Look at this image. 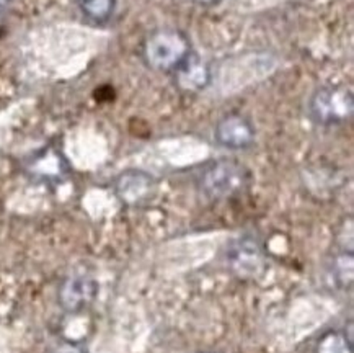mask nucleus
<instances>
[{
  "label": "nucleus",
  "instance_id": "obj_11",
  "mask_svg": "<svg viewBox=\"0 0 354 353\" xmlns=\"http://www.w3.org/2000/svg\"><path fill=\"white\" fill-rule=\"evenodd\" d=\"M315 353H353L351 338L343 330H328L317 342Z\"/></svg>",
  "mask_w": 354,
  "mask_h": 353
},
{
  "label": "nucleus",
  "instance_id": "obj_14",
  "mask_svg": "<svg viewBox=\"0 0 354 353\" xmlns=\"http://www.w3.org/2000/svg\"><path fill=\"white\" fill-rule=\"evenodd\" d=\"M10 2H12V0H0V10H2L3 7H7Z\"/></svg>",
  "mask_w": 354,
  "mask_h": 353
},
{
  "label": "nucleus",
  "instance_id": "obj_6",
  "mask_svg": "<svg viewBox=\"0 0 354 353\" xmlns=\"http://www.w3.org/2000/svg\"><path fill=\"white\" fill-rule=\"evenodd\" d=\"M230 269L239 278H255L263 269V251L255 239L243 237L227 252Z\"/></svg>",
  "mask_w": 354,
  "mask_h": 353
},
{
  "label": "nucleus",
  "instance_id": "obj_1",
  "mask_svg": "<svg viewBox=\"0 0 354 353\" xmlns=\"http://www.w3.org/2000/svg\"><path fill=\"white\" fill-rule=\"evenodd\" d=\"M196 183L207 200L221 201L247 192L252 183V174L237 161L219 159L203 167Z\"/></svg>",
  "mask_w": 354,
  "mask_h": 353
},
{
  "label": "nucleus",
  "instance_id": "obj_13",
  "mask_svg": "<svg viewBox=\"0 0 354 353\" xmlns=\"http://www.w3.org/2000/svg\"><path fill=\"white\" fill-rule=\"evenodd\" d=\"M193 2L198 3V6H201V7H214L221 2V0H193Z\"/></svg>",
  "mask_w": 354,
  "mask_h": 353
},
{
  "label": "nucleus",
  "instance_id": "obj_12",
  "mask_svg": "<svg viewBox=\"0 0 354 353\" xmlns=\"http://www.w3.org/2000/svg\"><path fill=\"white\" fill-rule=\"evenodd\" d=\"M51 353H88V350L79 342L64 341V342H59L57 345L53 348Z\"/></svg>",
  "mask_w": 354,
  "mask_h": 353
},
{
  "label": "nucleus",
  "instance_id": "obj_2",
  "mask_svg": "<svg viewBox=\"0 0 354 353\" xmlns=\"http://www.w3.org/2000/svg\"><path fill=\"white\" fill-rule=\"evenodd\" d=\"M144 59L152 69L174 74L193 54L192 42L180 30H157L147 36L144 48Z\"/></svg>",
  "mask_w": 354,
  "mask_h": 353
},
{
  "label": "nucleus",
  "instance_id": "obj_7",
  "mask_svg": "<svg viewBox=\"0 0 354 353\" xmlns=\"http://www.w3.org/2000/svg\"><path fill=\"white\" fill-rule=\"evenodd\" d=\"M115 193L124 205L136 206L147 200L156 187V180L144 170H126L115 180Z\"/></svg>",
  "mask_w": 354,
  "mask_h": 353
},
{
  "label": "nucleus",
  "instance_id": "obj_4",
  "mask_svg": "<svg viewBox=\"0 0 354 353\" xmlns=\"http://www.w3.org/2000/svg\"><path fill=\"white\" fill-rule=\"evenodd\" d=\"M98 289V282L90 275H69L62 280L57 289V302L67 314H79L93 305Z\"/></svg>",
  "mask_w": 354,
  "mask_h": 353
},
{
  "label": "nucleus",
  "instance_id": "obj_8",
  "mask_svg": "<svg viewBox=\"0 0 354 353\" xmlns=\"http://www.w3.org/2000/svg\"><path fill=\"white\" fill-rule=\"evenodd\" d=\"M26 172L33 179L43 182H59L69 174V165L61 151H57L56 147H44L30 157Z\"/></svg>",
  "mask_w": 354,
  "mask_h": 353
},
{
  "label": "nucleus",
  "instance_id": "obj_15",
  "mask_svg": "<svg viewBox=\"0 0 354 353\" xmlns=\"http://www.w3.org/2000/svg\"><path fill=\"white\" fill-rule=\"evenodd\" d=\"M204 353H211V352H204Z\"/></svg>",
  "mask_w": 354,
  "mask_h": 353
},
{
  "label": "nucleus",
  "instance_id": "obj_9",
  "mask_svg": "<svg viewBox=\"0 0 354 353\" xmlns=\"http://www.w3.org/2000/svg\"><path fill=\"white\" fill-rule=\"evenodd\" d=\"M175 82L183 92H201L211 82V69L201 57L192 54L174 72Z\"/></svg>",
  "mask_w": 354,
  "mask_h": 353
},
{
  "label": "nucleus",
  "instance_id": "obj_5",
  "mask_svg": "<svg viewBox=\"0 0 354 353\" xmlns=\"http://www.w3.org/2000/svg\"><path fill=\"white\" fill-rule=\"evenodd\" d=\"M257 138L255 125L242 113H227L217 121L216 143L229 151H243L253 146Z\"/></svg>",
  "mask_w": 354,
  "mask_h": 353
},
{
  "label": "nucleus",
  "instance_id": "obj_3",
  "mask_svg": "<svg viewBox=\"0 0 354 353\" xmlns=\"http://www.w3.org/2000/svg\"><path fill=\"white\" fill-rule=\"evenodd\" d=\"M353 93L343 85H324L308 100V116L320 126H338L351 120Z\"/></svg>",
  "mask_w": 354,
  "mask_h": 353
},
{
  "label": "nucleus",
  "instance_id": "obj_10",
  "mask_svg": "<svg viewBox=\"0 0 354 353\" xmlns=\"http://www.w3.org/2000/svg\"><path fill=\"white\" fill-rule=\"evenodd\" d=\"M118 0H77L82 15L93 24H106L116 10Z\"/></svg>",
  "mask_w": 354,
  "mask_h": 353
}]
</instances>
